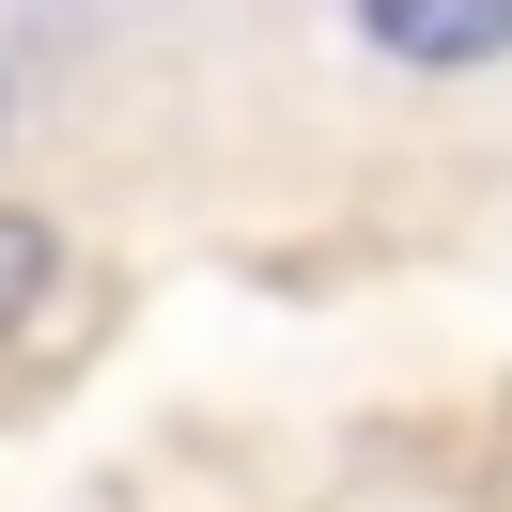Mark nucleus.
Returning <instances> with one entry per match:
<instances>
[{"label": "nucleus", "instance_id": "obj_1", "mask_svg": "<svg viewBox=\"0 0 512 512\" xmlns=\"http://www.w3.org/2000/svg\"><path fill=\"white\" fill-rule=\"evenodd\" d=\"M357 32L388 63H419V78H466V63L512 47V0H357Z\"/></svg>", "mask_w": 512, "mask_h": 512}, {"label": "nucleus", "instance_id": "obj_2", "mask_svg": "<svg viewBox=\"0 0 512 512\" xmlns=\"http://www.w3.org/2000/svg\"><path fill=\"white\" fill-rule=\"evenodd\" d=\"M47 280H63V233H47L32 202H0V342L47 311Z\"/></svg>", "mask_w": 512, "mask_h": 512}, {"label": "nucleus", "instance_id": "obj_3", "mask_svg": "<svg viewBox=\"0 0 512 512\" xmlns=\"http://www.w3.org/2000/svg\"><path fill=\"white\" fill-rule=\"evenodd\" d=\"M0 125H16V94H0Z\"/></svg>", "mask_w": 512, "mask_h": 512}]
</instances>
